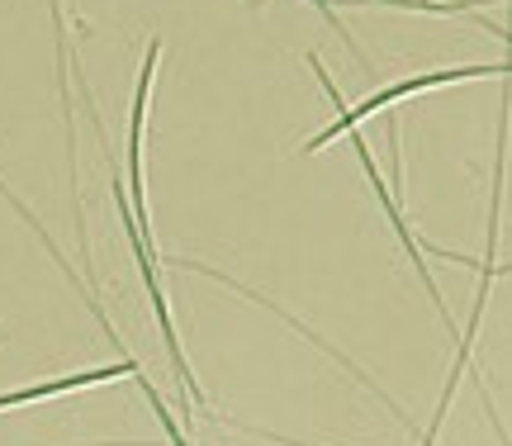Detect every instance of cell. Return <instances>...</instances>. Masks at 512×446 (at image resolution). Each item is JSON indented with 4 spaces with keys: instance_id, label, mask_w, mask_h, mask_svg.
Segmentation results:
<instances>
[{
    "instance_id": "obj_1",
    "label": "cell",
    "mask_w": 512,
    "mask_h": 446,
    "mask_svg": "<svg viewBox=\"0 0 512 446\" xmlns=\"http://www.w3.org/2000/svg\"><path fill=\"white\" fill-rule=\"evenodd\" d=\"M304 62L313 67V76L323 81L328 100L337 105V124H332V129H318V133H313L309 143H304V152L328 148L332 138H342V133H356V124H361V119H370V114L389 110L394 100H408V95H418V91H441V86H456V81H484V76H508V81H512V62H465V67H441V72H418V76H403V81H389V86H380V91L370 95V100H361V105L351 110L347 100L337 95V86H332V76H328V67H323V57L309 53Z\"/></svg>"
},
{
    "instance_id": "obj_4",
    "label": "cell",
    "mask_w": 512,
    "mask_h": 446,
    "mask_svg": "<svg viewBox=\"0 0 512 446\" xmlns=\"http://www.w3.org/2000/svg\"><path fill=\"white\" fill-rule=\"evenodd\" d=\"M124 375H143V366L124 356L119 366H91V371H76V375H57V380H38V385H24V390L0 394V409H19V404H38V399H57V394H72L86 390V385H110V380H124Z\"/></svg>"
},
{
    "instance_id": "obj_3",
    "label": "cell",
    "mask_w": 512,
    "mask_h": 446,
    "mask_svg": "<svg viewBox=\"0 0 512 446\" xmlns=\"http://www.w3.org/2000/svg\"><path fill=\"white\" fill-rule=\"evenodd\" d=\"M351 148H356V157H361V171H366V176H370V190L380 195V205H384V214H389V223H394V233H399V242H403V252H408V261L418 266V276H422V290L432 295V304H437L441 323L451 328V314H446V304H441V295H437V285H432V271H427V261H422V242L413 238V228L403 223L399 195H389V186H384V176H380V167H375V157H370V148H366V138H361V133H351Z\"/></svg>"
},
{
    "instance_id": "obj_2",
    "label": "cell",
    "mask_w": 512,
    "mask_h": 446,
    "mask_svg": "<svg viewBox=\"0 0 512 446\" xmlns=\"http://www.w3.org/2000/svg\"><path fill=\"white\" fill-rule=\"evenodd\" d=\"M157 57L162 43L152 38L143 57V76H138V95H133V119H128V195H133V223L138 233L152 242V219H147V190H143V129H147V100H152V76H157Z\"/></svg>"
},
{
    "instance_id": "obj_5",
    "label": "cell",
    "mask_w": 512,
    "mask_h": 446,
    "mask_svg": "<svg viewBox=\"0 0 512 446\" xmlns=\"http://www.w3.org/2000/svg\"><path fill=\"white\" fill-rule=\"evenodd\" d=\"M370 5H389V0H370Z\"/></svg>"
}]
</instances>
